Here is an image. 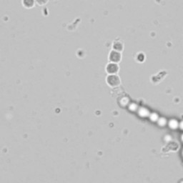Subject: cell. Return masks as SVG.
Returning a JSON list of instances; mask_svg holds the SVG:
<instances>
[{
    "mask_svg": "<svg viewBox=\"0 0 183 183\" xmlns=\"http://www.w3.org/2000/svg\"><path fill=\"white\" fill-rule=\"evenodd\" d=\"M137 113H138V115L140 117L145 118V117H149L150 115V112L147 108L145 107H140L139 108L138 110H137Z\"/></svg>",
    "mask_w": 183,
    "mask_h": 183,
    "instance_id": "obj_1",
    "label": "cell"
},
{
    "mask_svg": "<svg viewBox=\"0 0 183 183\" xmlns=\"http://www.w3.org/2000/svg\"><path fill=\"white\" fill-rule=\"evenodd\" d=\"M179 123H180V122H179L177 119H171L170 120L168 121L167 125H168L169 127H170V129H174H174H177V128H179Z\"/></svg>",
    "mask_w": 183,
    "mask_h": 183,
    "instance_id": "obj_2",
    "label": "cell"
},
{
    "mask_svg": "<svg viewBox=\"0 0 183 183\" xmlns=\"http://www.w3.org/2000/svg\"><path fill=\"white\" fill-rule=\"evenodd\" d=\"M157 124H158L159 126L163 127L166 126V125H167L168 121H167V119L164 117H159L158 120H157Z\"/></svg>",
    "mask_w": 183,
    "mask_h": 183,
    "instance_id": "obj_3",
    "label": "cell"
},
{
    "mask_svg": "<svg viewBox=\"0 0 183 183\" xmlns=\"http://www.w3.org/2000/svg\"><path fill=\"white\" fill-rule=\"evenodd\" d=\"M159 115H157V113H155V112H152V113H150V116H149V118H150V121H152V122H157V120H158L159 119Z\"/></svg>",
    "mask_w": 183,
    "mask_h": 183,
    "instance_id": "obj_4",
    "label": "cell"
},
{
    "mask_svg": "<svg viewBox=\"0 0 183 183\" xmlns=\"http://www.w3.org/2000/svg\"><path fill=\"white\" fill-rule=\"evenodd\" d=\"M129 109L132 111H137L138 110V106L135 104H132V105L129 106Z\"/></svg>",
    "mask_w": 183,
    "mask_h": 183,
    "instance_id": "obj_5",
    "label": "cell"
},
{
    "mask_svg": "<svg viewBox=\"0 0 183 183\" xmlns=\"http://www.w3.org/2000/svg\"><path fill=\"white\" fill-rule=\"evenodd\" d=\"M179 128H180L182 131H183V120L181 121V122L179 123Z\"/></svg>",
    "mask_w": 183,
    "mask_h": 183,
    "instance_id": "obj_6",
    "label": "cell"
},
{
    "mask_svg": "<svg viewBox=\"0 0 183 183\" xmlns=\"http://www.w3.org/2000/svg\"><path fill=\"white\" fill-rule=\"evenodd\" d=\"M181 141L183 143V133L182 134V135H181Z\"/></svg>",
    "mask_w": 183,
    "mask_h": 183,
    "instance_id": "obj_7",
    "label": "cell"
},
{
    "mask_svg": "<svg viewBox=\"0 0 183 183\" xmlns=\"http://www.w3.org/2000/svg\"><path fill=\"white\" fill-rule=\"evenodd\" d=\"M182 157H183V150H182Z\"/></svg>",
    "mask_w": 183,
    "mask_h": 183,
    "instance_id": "obj_8",
    "label": "cell"
}]
</instances>
